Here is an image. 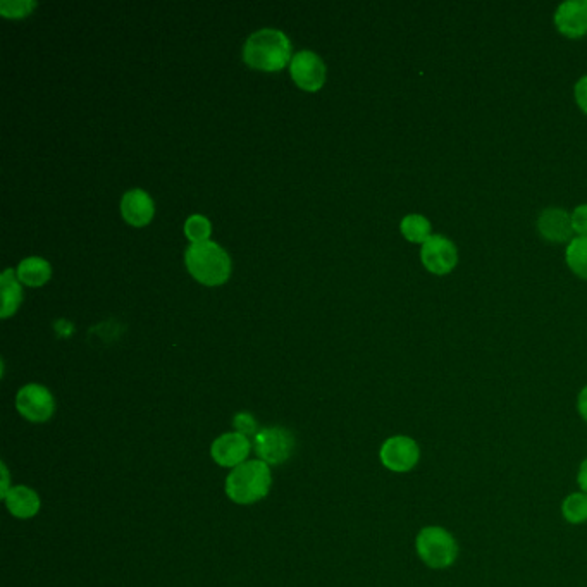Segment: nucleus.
Masks as SVG:
<instances>
[{"mask_svg": "<svg viewBox=\"0 0 587 587\" xmlns=\"http://www.w3.org/2000/svg\"><path fill=\"white\" fill-rule=\"evenodd\" d=\"M291 56V44L283 31L260 30L248 37L243 47V59L250 68L279 71Z\"/></svg>", "mask_w": 587, "mask_h": 587, "instance_id": "1", "label": "nucleus"}, {"mask_svg": "<svg viewBox=\"0 0 587 587\" xmlns=\"http://www.w3.org/2000/svg\"><path fill=\"white\" fill-rule=\"evenodd\" d=\"M272 477L269 465L262 460H252L238 465L226 479V493L238 505H252L266 498L271 489Z\"/></svg>", "mask_w": 587, "mask_h": 587, "instance_id": "2", "label": "nucleus"}, {"mask_svg": "<svg viewBox=\"0 0 587 587\" xmlns=\"http://www.w3.org/2000/svg\"><path fill=\"white\" fill-rule=\"evenodd\" d=\"M185 259L193 278L207 286L223 285L231 274L229 255L214 241L192 243V247L186 250Z\"/></svg>", "mask_w": 587, "mask_h": 587, "instance_id": "3", "label": "nucleus"}, {"mask_svg": "<svg viewBox=\"0 0 587 587\" xmlns=\"http://www.w3.org/2000/svg\"><path fill=\"white\" fill-rule=\"evenodd\" d=\"M415 548L422 562L431 569H448L457 562V541L443 527L429 526L421 529L415 539Z\"/></svg>", "mask_w": 587, "mask_h": 587, "instance_id": "4", "label": "nucleus"}, {"mask_svg": "<svg viewBox=\"0 0 587 587\" xmlns=\"http://www.w3.org/2000/svg\"><path fill=\"white\" fill-rule=\"evenodd\" d=\"M295 439L283 427H266L255 434L254 448L262 462L281 465L290 458Z\"/></svg>", "mask_w": 587, "mask_h": 587, "instance_id": "5", "label": "nucleus"}, {"mask_svg": "<svg viewBox=\"0 0 587 587\" xmlns=\"http://www.w3.org/2000/svg\"><path fill=\"white\" fill-rule=\"evenodd\" d=\"M379 457L386 469L403 474V472H410L415 465L419 464L421 448L415 439L408 436H393L384 441Z\"/></svg>", "mask_w": 587, "mask_h": 587, "instance_id": "6", "label": "nucleus"}, {"mask_svg": "<svg viewBox=\"0 0 587 587\" xmlns=\"http://www.w3.org/2000/svg\"><path fill=\"white\" fill-rule=\"evenodd\" d=\"M16 408L19 414L30 422H47L56 412V400L45 386L28 384L19 390L16 396Z\"/></svg>", "mask_w": 587, "mask_h": 587, "instance_id": "7", "label": "nucleus"}, {"mask_svg": "<svg viewBox=\"0 0 587 587\" xmlns=\"http://www.w3.org/2000/svg\"><path fill=\"white\" fill-rule=\"evenodd\" d=\"M421 260L427 271L434 276H446L457 267L458 250L452 240L433 235L422 245Z\"/></svg>", "mask_w": 587, "mask_h": 587, "instance_id": "8", "label": "nucleus"}, {"mask_svg": "<svg viewBox=\"0 0 587 587\" xmlns=\"http://www.w3.org/2000/svg\"><path fill=\"white\" fill-rule=\"evenodd\" d=\"M290 71L298 87L309 90V92L319 90L326 80L324 62L321 61V57L310 50H302L293 56Z\"/></svg>", "mask_w": 587, "mask_h": 587, "instance_id": "9", "label": "nucleus"}, {"mask_svg": "<svg viewBox=\"0 0 587 587\" xmlns=\"http://www.w3.org/2000/svg\"><path fill=\"white\" fill-rule=\"evenodd\" d=\"M250 448L252 443L245 434L226 433L212 443L211 453L216 464L235 469L238 465L245 464L250 455Z\"/></svg>", "mask_w": 587, "mask_h": 587, "instance_id": "10", "label": "nucleus"}, {"mask_svg": "<svg viewBox=\"0 0 587 587\" xmlns=\"http://www.w3.org/2000/svg\"><path fill=\"white\" fill-rule=\"evenodd\" d=\"M555 26L563 37L582 38L587 35V2L586 0H569L563 2L555 13Z\"/></svg>", "mask_w": 587, "mask_h": 587, "instance_id": "11", "label": "nucleus"}, {"mask_svg": "<svg viewBox=\"0 0 587 587\" xmlns=\"http://www.w3.org/2000/svg\"><path fill=\"white\" fill-rule=\"evenodd\" d=\"M539 235L543 236L544 240L551 241V243H563V241H572V216L569 212L557 207H550L546 211L541 212L538 219Z\"/></svg>", "mask_w": 587, "mask_h": 587, "instance_id": "12", "label": "nucleus"}, {"mask_svg": "<svg viewBox=\"0 0 587 587\" xmlns=\"http://www.w3.org/2000/svg\"><path fill=\"white\" fill-rule=\"evenodd\" d=\"M154 202L143 190H130L121 200V214L133 226H145L154 217Z\"/></svg>", "mask_w": 587, "mask_h": 587, "instance_id": "13", "label": "nucleus"}, {"mask_svg": "<svg viewBox=\"0 0 587 587\" xmlns=\"http://www.w3.org/2000/svg\"><path fill=\"white\" fill-rule=\"evenodd\" d=\"M6 505L9 512L13 513L14 517L18 519H31L37 515L40 510V498L33 489L26 488V486H16L11 488L7 493Z\"/></svg>", "mask_w": 587, "mask_h": 587, "instance_id": "14", "label": "nucleus"}, {"mask_svg": "<svg viewBox=\"0 0 587 587\" xmlns=\"http://www.w3.org/2000/svg\"><path fill=\"white\" fill-rule=\"evenodd\" d=\"M52 269L47 260L40 257H30L25 259L18 267L19 281H23L28 286H42L49 281Z\"/></svg>", "mask_w": 587, "mask_h": 587, "instance_id": "15", "label": "nucleus"}, {"mask_svg": "<svg viewBox=\"0 0 587 587\" xmlns=\"http://www.w3.org/2000/svg\"><path fill=\"white\" fill-rule=\"evenodd\" d=\"M0 288H2V317L14 314L18 310L19 303H21V288H19L18 281L14 279L13 269H7L2 278H0Z\"/></svg>", "mask_w": 587, "mask_h": 587, "instance_id": "16", "label": "nucleus"}, {"mask_svg": "<svg viewBox=\"0 0 587 587\" xmlns=\"http://www.w3.org/2000/svg\"><path fill=\"white\" fill-rule=\"evenodd\" d=\"M400 229H402V235L412 243L424 245L433 236V228H431L429 219L421 214H410V216L403 217Z\"/></svg>", "mask_w": 587, "mask_h": 587, "instance_id": "17", "label": "nucleus"}, {"mask_svg": "<svg viewBox=\"0 0 587 587\" xmlns=\"http://www.w3.org/2000/svg\"><path fill=\"white\" fill-rule=\"evenodd\" d=\"M565 259L570 271L587 281V236H577L570 241Z\"/></svg>", "mask_w": 587, "mask_h": 587, "instance_id": "18", "label": "nucleus"}, {"mask_svg": "<svg viewBox=\"0 0 587 587\" xmlns=\"http://www.w3.org/2000/svg\"><path fill=\"white\" fill-rule=\"evenodd\" d=\"M563 517L570 524L587 522V495L586 493H572L563 500Z\"/></svg>", "mask_w": 587, "mask_h": 587, "instance_id": "19", "label": "nucleus"}, {"mask_svg": "<svg viewBox=\"0 0 587 587\" xmlns=\"http://www.w3.org/2000/svg\"><path fill=\"white\" fill-rule=\"evenodd\" d=\"M185 233L193 243H202V241H209L211 235V223L209 219L204 216L188 217L185 224Z\"/></svg>", "mask_w": 587, "mask_h": 587, "instance_id": "20", "label": "nucleus"}, {"mask_svg": "<svg viewBox=\"0 0 587 587\" xmlns=\"http://www.w3.org/2000/svg\"><path fill=\"white\" fill-rule=\"evenodd\" d=\"M37 7V2L33 0H14V2H2L0 4V13L6 18H23L30 14Z\"/></svg>", "mask_w": 587, "mask_h": 587, "instance_id": "21", "label": "nucleus"}, {"mask_svg": "<svg viewBox=\"0 0 587 587\" xmlns=\"http://www.w3.org/2000/svg\"><path fill=\"white\" fill-rule=\"evenodd\" d=\"M572 228L579 236H587V204L575 207L572 212Z\"/></svg>", "mask_w": 587, "mask_h": 587, "instance_id": "22", "label": "nucleus"}, {"mask_svg": "<svg viewBox=\"0 0 587 587\" xmlns=\"http://www.w3.org/2000/svg\"><path fill=\"white\" fill-rule=\"evenodd\" d=\"M236 427V433L245 434H257V422L254 417L250 414H238L233 421Z\"/></svg>", "mask_w": 587, "mask_h": 587, "instance_id": "23", "label": "nucleus"}, {"mask_svg": "<svg viewBox=\"0 0 587 587\" xmlns=\"http://www.w3.org/2000/svg\"><path fill=\"white\" fill-rule=\"evenodd\" d=\"M575 100L581 111L587 114V75L582 76L581 80L575 83Z\"/></svg>", "mask_w": 587, "mask_h": 587, "instance_id": "24", "label": "nucleus"}, {"mask_svg": "<svg viewBox=\"0 0 587 587\" xmlns=\"http://www.w3.org/2000/svg\"><path fill=\"white\" fill-rule=\"evenodd\" d=\"M577 408H579V414H581L582 419L587 422V386L579 393Z\"/></svg>", "mask_w": 587, "mask_h": 587, "instance_id": "25", "label": "nucleus"}, {"mask_svg": "<svg viewBox=\"0 0 587 587\" xmlns=\"http://www.w3.org/2000/svg\"><path fill=\"white\" fill-rule=\"evenodd\" d=\"M577 482H579V488L582 489V493L587 495V458L582 462L579 474H577Z\"/></svg>", "mask_w": 587, "mask_h": 587, "instance_id": "26", "label": "nucleus"}]
</instances>
